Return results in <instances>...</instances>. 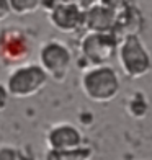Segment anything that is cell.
I'll return each instance as SVG.
<instances>
[{
  "label": "cell",
  "mask_w": 152,
  "mask_h": 160,
  "mask_svg": "<svg viewBox=\"0 0 152 160\" xmlns=\"http://www.w3.org/2000/svg\"><path fill=\"white\" fill-rule=\"evenodd\" d=\"M46 158H89L92 149L85 147L84 134L70 122H56L46 132Z\"/></svg>",
  "instance_id": "6da1fadb"
},
{
  "label": "cell",
  "mask_w": 152,
  "mask_h": 160,
  "mask_svg": "<svg viewBox=\"0 0 152 160\" xmlns=\"http://www.w3.org/2000/svg\"><path fill=\"white\" fill-rule=\"evenodd\" d=\"M80 87L84 95L93 103H110L119 95L121 78L110 64L92 65L82 70Z\"/></svg>",
  "instance_id": "7a4b0ae2"
},
{
  "label": "cell",
  "mask_w": 152,
  "mask_h": 160,
  "mask_svg": "<svg viewBox=\"0 0 152 160\" xmlns=\"http://www.w3.org/2000/svg\"><path fill=\"white\" fill-rule=\"evenodd\" d=\"M34 51L33 36L17 25L0 26V64L3 67H17L31 59Z\"/></svg>",
  "instance_id": "3957f363"
},
{
  "label": "cell",
  "mask_w": 152,
  "mask_h": 160,
  "mask_svg": "<svg viewBox=\"0 0 152 160\" xmlns=\"http://www.w3.org/2000/svg\"><path fill=\"white\" fill-rule=\"evenodd\" d=\"M118 61L128 78H142L152 70V56L141 34H128L118 46Z\"/></svg>",
  "instance_id": "277c9868"
},
{
  "label": "cell",
  "mask_w": 152,
  "mask_h": 160,
  "mask_svg": "<svg viewBox=\"0 0 152 160\" xmlns=\"http://www.w3.org/2000/svg\"><path fill=\"white\" fill-rule=\"evenodd\" d=\"M49 82L48 72L43 69L39 62H25L13 67L7 78V87L10 90L12 98L25 100L38 95L46 88Z\"/></svg>",
  "instance_id": "5b68a950"
},
{
  "label": "cell",
  "mask_w": 152,
  "mask_h": 160,
  "mask_svg": "<svg viewBox=\"0 0 152 160\" xmlns=\"http://www.w3.org/2000/svg\"><path fill=\"white\" fill-rule=\"evenodd\" d=\"M119 41V36L113 31H85L79 44V61L84 62L87 69L92 65L110 64L113 57L118 56Z\"/></svg>",
  "instance_id": "8992f818"
},
{
  "label": "cell",
  "mask_w": 152,
  "mask_h": 160,
  "mask_svg": "<svg viewBox=\"0 0 152 160\" xmlns=\"http://www.w3.org/2000/svg\"><path fill=\"white\" fill-rule=\"evenodd\" d=\"M38 62L48 72L49 78L64 82L74 65V56L70 48L61 39H48L39 46Z\"/></svg>",
  "instance_id": "52a82bcc"
},
{
  "label": "cell",
  "mask_w": 152,
  "mask_h": 160,
  "mask_svg": "<svg viewBox=\"0 0 152 160\" xmlns=\"http://www.w3.org/2000/svg\"><path fill=\"white\" fill-rule=\"evenodd\" d=\"M49 21L56 30L62 33H77L84 31L85 23V8L72 2H59L49 13Z\"/></svg>",
  "instance_id": "ba28073f"
},
{
  "label": "cell",
  "mask_w": 152,
  "mask_h": 160,
  "mask_svg": "<svg viewBox=\"0 0 152 160\" xmlns=\"http://www.w3.org/2000/svg\"><path fill=\"white\" fill-rule=\"evenodd\" d=\"M118 12L106 7L105 3L97 2L85 8V23L84 31H113L116 25Z\"/></svg>",
  "instance_id": "9c48e42d"
},
{
  "label": "cell",
  "mask_w": 152,
  "mask_h": 160,
  "mask_svg": "<svg viewBox=\"0 0 152 160\" xmlns=\"http://www.w3.org/2000/svg\"><path fill=\"white\" fill-rule=\"evenodd\" d=\"M142 25H144L142 13L136 5H133L126 10L118 12L116 25H114L113 33L116 36H119V39L128 36V34H139L142 30Z\"/></svg>",
  "instance_id": "30bf717a"
},
{
  "label": "cell",
  "mask_w": 152,
  "mask_h": 160,
  "mask_svg": "<svg viewBox=\"0 0 152 160\" xmlns=\"http://www.w3.org/2000/svg\"><path fill=\"white\" fill-rule=\"evenodd\" d=\"M126 111H128L129 116H133V118H136V119L144 118L149 111L147 97L144 95L142 92H134L126 101Z\"/></svg>",
  "instance_id": "8fae6325"
},
{
  "label": "cell",
  "mask_w": 152,
  "mask_h": 160,
  "mask_svg": "<svg viewBox=\"0 0 152 160\" xmlns=\"http://www.w3.org/2000/svg\"><path fill=\"white\" fill-rule=\"evenodd\" d=\"M8 2L12 13H15L18 17L31 15L41 8V0H8Z\"/></svg>",
  "instance_id": "7c38bea8"
},
{
  "label": "cell",
  "mask_w": 152,
  "mask_h": 160,
  "mask_svg": "<svg viewBox=\"0 0 152 160\" xmlns=\"http://www.w3.org/2000/svg\"><path fill=\"white\" fill-rule=\"evenodd\" d=\"M7 158H25V154L21 152V149L13 147V145H2L0 147V160Z\"/></svg>",
  "instance_id": "4fadbf2b"
},
{
  "label": "cell",
  "mask_w": 152,
  "mask_h": 160,
  "mask_svg": "<svg viewBox=\"0 0 152 160\" xmlns=\"http://www.w3.org/2000/svg\"><path fill=\"white\" fill-rule=\"evenodd\" d=\"M98 2L105 3L106 7L113 8L114 12H121V10H126L129 7L136 5V0H98Z\"/></svg>",
  "instance_id": "5bb4252c"
},
{
  "label": "cell",
  "mask_w": 152,
  "mask_h": 160,
  "mask_svg": "<svg viewBox=\"0 0 152 160\" xmlns=\"http://www.w3.org/2000/svg\"><path fill=\"white\" fill-rule=\"evenodd\" d=\"M10 98H12V95H10V90L7 87V83L0 82V113L7 110V106L10 103Z\"/></svg>",
  "instance_id": "9a60e30c"
},
{
  "label": "cell",
  "mask_w": 152,
  "mask_h": 160,
  "mask_svg": "<svg viewBox=\"0 0 152 160\" xmlns=\"http://www.w3.org/2000/svg\"><path fill=\"white\" fill-rule=\"evenodd\" d=\"M10 15H12L10 2H8V0H0V26L8 20Z\"/></svg>",
  "instance_id": "2e32d148"
},
{
  "label": "cell",
  "mask_w": 152,
  "mask_h": 160,
  "mask_svg": "<svg viewBox=\"0 0 152 160\" xmlns=\"http://www.w3.org/2000/svg\"><path fill=\"white\" fill-rule=\"evenodd\" d=\"M59 2H72V3H77V5H80L82 8H89L90 5L97 3L98 0H59Z\"/></svg>",
  "instance_id": "e0dca14e"
}]
</instances>
